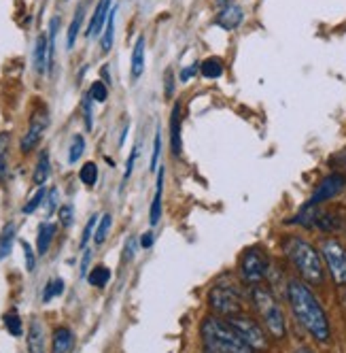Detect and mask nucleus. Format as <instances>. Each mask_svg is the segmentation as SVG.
I'll return each instance as SVG.
<instances>
[{
    "instance_id": "1",
    "label": "nucleus",
    "mask_w": 346,
    "mask_h": 353,
    "mask_svg": "<svg viewBox=\"0 0 346 353\" xmlns=\"http://www.w3.org/2000/svg\"><path fill=\"white\" fill-rule=\"evenodd\" d=\"M287 296H289V305L293 309V315L298 317V321L306 327L308 334L318 343H327L332 336L329 319H327L323 307H321V302L310 292V288L302 281H291L287 288Z\"/></svg>"
},
{
    "instance_id": "2",
    "label": "nucleus",
    "mask_w": 346,
    "mask_h": 353,
    "mask_svg": "<svg viewBox=\"0 0 346 353\" xmlns=\"http://www.w3.org/2000/svg\"><path fill=\"white\" fill-rule=\"evenodd\" d=\"M200 334L204 353H255L221 317H206L202 321Z\"/></svg>"
},
{
    "instance_id": "3",
    "label": "nucleus",
    "mask_w": 346,
    "mask_h": 353,
    "mask_svg": "<svg viewBox=\"0 0 346 353\" xmlns=\"http://www.w3.org/2000/svg\"><path fill=\"white\" fill-rule=\"evenodd\" d=\"M285 254L293 262V266L298 268L302 274V279L312 285H321L325 279L323 272V260H321L318 251L304 239L300 236H289L285 241Z\"/></svg>"
},
{
    "instance_id": "4",
    "label": "nucleus",
    "mask_w": 346,
    "mask_h": 353,
    "mask_svg": "<svg viewBox=\"0 0 346 353\" xmlns=\"http://www.w3.org/2000/svg\"><path fill=\"white\" fill-rule=\"evenodd\" d=\"M253 305L266 323L268 334L274 339H283L285 336V317H283L279 302L274 300V296H272V292L266 288H253Z\"/></svg>"
},
{
    "instance_id": "5",
    "label": "nucleus",
    "mask_w": 346,
    "mask_h": 353,
    "mask_svg": "<svg viewBox=\"0 0 346 353\" xmlns=\"http://www.w3.org/2000/svg\"><path fill=\"white\" fill-rule=\"evenodd\" d=\"M228 323L234 327V332L249 345L255 353L257 351H266L268 349V336H266V330L263 327L253 319V317H249V315H242V313H238V315H232L230 319H228Z\"/></svg>"
},
{
    "instance_id": "6",
    "label": "nucleus",
    "mask_w": 346,
    "mask_h": 353,
    "mask_svg": "<svg viewBox=\"0 0 346 353\" xmlns=\"http://www.w3.org/2000/svg\"><path fill=\"white\" fill-rule=\"evenodd\" d=\"M268 270V256L261 247H251L246 249L242 258H240V274H242V281L249 283V285H257Z\"/></svg>"
},
{
    "instance_id": "7",
    "label": "nucleus",
    "mask_w": 346,
    "mask_h": 353,
    "mask_svg": "<svg viewBox=\"0 0 346 353\" xmlns=\"http://www.w3.org/2000/svg\"><path fill=\"white\" fill-rule=\"evenodd\" d=\"M208 305L213 311H217L219 315H238L242 313V302H240V294L236 292V288L219 283L210 290L208 294Z\"/></svg>"
},
{
    "instance_id": "8",
    "label": "nucleus",
    "mask_w": 346,
    "mask_h": 353,
    "mask_svg": "<svg viewBox=\"0 0 346 353\" xmlns=\"http://www.w3.org/2000/svg\"><path fill=\"white\" fill-rule=\"evenodd\" d=\"M49 128V111L45 105L36 107L34 113L30 115V121H28V130L26 134H23L21 143H19V149H21V154H30V151L41 143V139L45 137Z\"/></svg>"
},
{
    "instance_id": "9",
    "label": "nucleus",
    "mask_w": 346,
    "mask_h": 353,
    "mask_svg": "<svg viewBox=\"0 0 346 353\" xmlns=\"http://www.w3.org/2000/svg\"><path fill=\"white\" fill-rule=\"evenodd\" d=\"M323 258L334 276V281L338 283V288H342L346 283V251H344V247L338 241H325Z\"/></svg>"
},
{
    "instance_id": "10",
    "label": "nucleus",
    "mask_w": 346,
    "mask_h": 353,
    "mask_svg": "<svg viewBox=\"0 0 346 353\" xmlns=\"http://www.w3.org/2000/svg\"><path fill=\"white\" fill-rule=\"evenodd\" d=\"M342 190H344V176H342V174H329V176H325V179L321 181V185L314 190V194H312V198H310V203H308V205H312V207L323 205V203H327V200L336 198Z\"/></svg>"
},
{
    "instance_id": "11",
    "label": "nucleus",
    "mask_w": 346,
    "mask_h": 353,
    "mask_svg": "<svg viewBox=\"0 0 346 353\" xmlns=\"http://www.w3.org/2000/svg\"><path fill=\"white\" fill-rule=\"evenodd\" d=\"M111 0H98V5H96V11L91 15V21H89V26H87V37H96V34H100L102 28H105V23H107V17L111 13Z\"/></svg>"
},
{
    "instance_id": "12",
    "label": "nucleus",
    "mask_w": 346,
    "mask_h": 353,
    "mask_svg": "<svg viewBox=\"0 0 346 353\" xmlns=\"http://www.w3.org/2000/svg\"><path fill=\"white\" fill-rule=\"evenodd\" d=\"M242 19H244V11L238 7V5H228V7H224L221 9V13H219V17H217V23L224 30H236L240 23H242Z\"/></svg>"
},
{
    "instance_id": "13",
    "label": "nucleus",
    "mask_w": 346,
    "mask_h": 353,
    "mask_svg": "<svg viewBox=\"0 0 346 353\" xmlns=\"http://www.w3.org/2000/svg\"><path fill=\"white\" fill-rule=\"evenodd\" d=\"M34 66L39 74L49 72V34H39L34 45Z\"/></svg>"
},
{
    "instance_id": "14",
    "label": "nucleus",
    "mask_w": 346,
    "mask_h": 353,
    "mask_svg": "<svg viewBox=\"0 0 346 353\" xmlns=\"http://www.w3.org/2000/svg\"><path fill=\"white\" fill-rule=\"evenodd\" d=\"M170 147L172 156H181V107L175 105L170 115Z\"/></svg>"
},
{
    "instance_id": "15",
    "label": "nucleus",
    "mask_w": 346,
    "mask_h": 353,
    "mask_svg": "<svg viewBox=\"0 0 346 353\" xmlns=\"http://www.w3.org/2000/svg\"><path fill=\"white\" fill-rule=\"evenodd\" d=\"M28 351L30 353H45V330L39 319H32L28 325Z\"/></svg>"
},
{
    "instance_id": "16",
    "label": "nucleus",
    "mask_w": 346,
    "mask_h": 353,
    "mask_svg": "<svg viewBox=\"0 0 346 353\" xmlns=\"http://www.w3.org/2000/svg\"><path fill=\"white\" fill-rule=\"evenodd\" d=\"M144 70V37H138L132 49V60H130V74L132 79L138 81Z\"/></svg>"
},
{
    "instance_id": "17",
    "label": "nucleus",
    "mask_w": 346,
    "mask_h": 353,
    "mask_svg": "<svg viewBox=\"0 0 346 353\" xmlns=\"http://www.w3.org/2000/svg\"><path fill=\"white\" fill-rule=\"evenodd\" d=\"M75 347V334L68 327H58L54 332V343H52V353H70Z\"/></svg>"
},
{
    "instance_id": "18",
    "label": "nucleus",
    "mask_w": 346,
    "mask_h": 353,
    "mask_svg": "<svg viewBox=\"0 0 346 353\" xmlns=\"http://www.w3.org/2000/svg\"><path fill=\"white\" fill-rule=\"evenodd\" d=\"M164 192V168L158 170V181H155V196H153V203H151V213H149V221L151 225H155L162 217V194Z\"/></svg>"
},
{
    "instance_id": "19",
    "label": "nucleus",
    "mask_w": 346,
    "mask_h": 353,
    "mask_svg": "<svg viewBox=\"0 0 346 353\" xmlns=\"http://www.w3.org/2000/svg\"><path fill=\"white\" fill-rule=\"evenodd\" d=\"M56 236V225L54 223H41L39 234H36V251L39 256H45L49 247H52V241Z\"/></svg>"
},
{
    "instance_id": "20",
    "label": "nucleus",
    "mask_w": 346,
    "mask_h": 353,
    "mask_svg": "<svg viewBox=\"0 0 346 353\" xmlns=\"http://www.w3.org/2000/svg\"><path fill=\"white\" fill-rule=\"evenodd\" d=\"M83 19H85V5H81L75 13V17H72L70 26H68V34H66V47L72 49L77 43V37H79V30L83 26Z\"/></svg>"
},
{
    "instance_id": "21",
    "label": "nucleus",
    "mask_w": 346,
    "mask_h": 353,
    "mask_svg": "<svg viewBox=\"0 0 346 353\" xmlns=\"http://www.w3.org/2000/svg\"><path fill=\"white\" fill-rule=\"evenodd\" d=\"M15 234H17L15 223L9 221L5 228H3V232H0V260H5L11 254L13 243H15Z\"/></svg>"
},
{
    "instance_id": "22",
    "label": "nucleus",
    "mask_w": 346,
    "mask_h": 353,
    "mask_svg": "<svg viewBox=\"0 0 346 353\" xmlns=\"http://www.w3.org/2000/svg\"><path fill=\"white\" fill-rule=\"evenodd\" d=\"M49 174H52V162H49V151H43L39 162H36V168H34V183L36 185H45V181L49 179Z\"/></svg>"
},
{
    "instance_id": "23",
    "label": "nucleus",
    "mask_w": 346,
    "mask_h": 353,
    "mask_svg": "<svg viewBox=\"0 0 346 353\" xmlns=\"http://www.w3.org/2000/svg\"><path fill=\"white\" fill-rule=\"evenodd\" d=\"M115 15H117V7L111 9V13H109V17H107V23H105L102 43H100V47H102V52H105V54L113 49V39H115Z\"/></svg>"
},
{
    "instance_id": "24",
    "label": "nucleus",
    "mask_w": 346,
    "mask_h": 353,
    "mask_svg": "<svg viewBox=\"0 0 346 353\" xmlns=\"http://www.w3.org/2000/svg\"><path fill=\"white\" fill-rule=\"evenodd\" d=\"M111 223H113V217L111 213L102 215L100 219H98V225H96V232H94V243L96 245H102L109 236V230H111Z\"/></svg>"
},
{
    "instance_id": "25",
    "label": "nucleus",
    "mask_w": 346,
    "mask_h": 353,
    "mask_svg": "<svg viewBox=\"0 0 346 353\" xmlns=\"http://www.w3.org/2000/svg\"><path fill=\"white\" fill-rule=\"evenodd\" d=\"M200 72L206 79H219L224 74V64H221L217 58H208L200 64Z\"/></svg>"
},
{
    "instance_id": "26",
    "label": "nucleus",
    "mask_w": 346,
    "mask_h": 353,
    "mask_svg": "<svg viewBox=\"0 0 346 353\" xmlns=\"http://www.w3.org/2000/svg\"><path fill=\"white\" fill-rule=\"evenodd\" d=\"M83 151H85V139L83 134H75L70 141V149H68V162L70 164H77L83 156Z\"/></svg>"
},
{
    "instance_id": "27",
    "label": "nucleus",
    "mask_w": 346,
    "mask_h": 353,
    "mask_svg": "<svg viewBox=\"0 0 346 353\" xmlns=\"http://www.w3.org/2000/svg\"><path fill=\"white\" fill-rule=\"evenodd\" d=\"M89 283L94 285V288H105L107 283H109V279H111V270L107 268V266H96L91 272H89Z\"/></svg>"
},
{
    "instance_id": "28",
    "label": "nucleus",
    "mask_w": 346,
    "mask_h": 353,
    "mask_svg": "<svg viewBox=\"0 0 346 353\" xmlns=\"http://www.w3.org/2000/svg\"><path fill=\"white\" fill-rule=\"evenodd\" d=\"M79 179L83 181V185L94 188L98 183V166L94 162H85L79 170Z\"/></svg>"
},
{
    "instance_id": "29",
    "label": "nucleus",
    "mask_w": 346,
    "mask_h": 353,
    "mask_svg": "<svg viewBox=\"0 0 346 353\" xmlns=\"http://www.w3.org/2000/svg\"><path fill=\"white\" fill-rule=\"evenodd\" d=\"M62 292H64V281L60 279V276H56V279H49L45 290H43V302H52Z\"/></svg>"
},
{
    "instance_id": "30",
    "label": "nucleus",
    "mask_w": 346,
    "mask_h": 353,
    "mask_svg": "<svg viewBox=\"0 0 346 353\" xmlns=\"http://www.w3.org/2000/svg\"><path fill=\"white\" fill-rule=\"evenodd\" d=\"M45 198H47V190H45V185H41V190H36V192H34V196L28 200L26 205H23L21 213H23V215H32V213L41 207V203H43Z\"/></svg>"
},
{
    "instance_id": "31",
    "label": "nucleus",
    "mask_w": 346,
    "mask_h": 353,
    "mask_svg": "<svg viewBox=\"0 0 346 353\" xmlns=\"http://www.w3.org/2000/svg\"><path fill=\"white\" fill-rule=\"evenodd\" d=\"M9 143H11V134H9V132H0V176H3L5 170H7Z\"/></svg>"
},
{
    "instance_id": "32",
    "label": "nucleus",
    "mask_w": 346,
    "mask_h": 353,
    "mask_svg": "<svg viewBox=\"0 0 346 353\" xmlns=\"http://www.w3.org/2000/svg\"><path fill=\"white\" fill-rule=\"evenodd\" d=\"M89 96L94 103H105L109 98V85L105 81H94L91 88H89Z\"/></svg>"
},
{
    "instance_id": "33",
    "label": "nucleus",
    "mask_w": 346,
    "mask_h": 353,
    "mask_svg": "<svg viewBox=\"0 0 346 353\" xmlns=\"http://www.w3.org/2000/svg\"><path fill=\"white\" fill-rule=\"evenodd\" d=\"M5 325H7V330L13 334V336H19L21 334V319L17 315V311H9L5 315Z\"/></svg>"
},
{
    "instance_id": "34",
    "label": "nucleus",
    "mask_w": 346,
    "mask_h": 353,
    "mask_svg": "<svg viewBox=\"0 0 346 353\" xmlns=\"http://www.w3.org/2000/svg\"><path fill=\"white\" fill-rule=\"evenodd\" d=\"M91 96L87 94L85 98H83V117H85V128L87 130H91L94 128V113H91Z\"/></svg>"
},
{
    "instance_id": "35",
    "label": "nucleus",
    "mask_w": 346,
    "mask_h": 353,
    "mask_svg": "<svg viewBox=\"0 0 346 353\" xmlns=\"http://www.w3.org/2000/svg\"><path fill=\"white\" fill-rule=\"evenodd\" d=\"M21 249H23V258H26V270L32 272L36 268V256H34V251H32V247L28 243H23Z\"/></svg>"
},
{
    "instance_id": "36",
    "label": "nucleus",
    "mask_w": 346,
    "mask_h": 353,
    "mask_svg": "<svg viewBox=\"0 0 346 353\" xmlns=\"http://www.w3.org/2000/svg\"><path fill=\"white\" fill-rule=\"evenodd\" d=\"M98 215H91L89 219H87V223H85V228H83V236H81V247H85L87 245V241H89V236H91V232L96 230V225H98Z\"/></svg>"
},
{
    "instance_id": "37",
    "label": "nucleus",
    "mask_w": 346,
    "mask_h": 353,
    "mask_svg": "<svg viewBox=\"0 0 346 353\" xmlns=\"http://www.w3.org/2000/svg\"><path fill=\"white\" fill-rule=\"evenodd\" d=\"M160 154H162V134H160V130H158V132H155V141H153V156H151V170H158Z\"/></svg>"
},
{
    "instance_id": "38",
    "label": "nucleus",
    "mask_w": 346,
    "mask_h": 353,
    "mask_svg": "<svg viewBox=\"0 0 346 353\" xmlns=\"http://www.w3.org/2000/svg\"><path fill=\"white\" fill-rule=\"evenodd\" d=\"M72 219H75V211H72L70 205H64L60 209V223L64 225V228H68V225H72Z\"/></svg>"
},
{
    "instance_id": "39",
    "label": "nucleus",
    "mask_w": 346,
    "mask_h": 353,
    "mask_svg": "<svg viewBox=\"0 0 346 353\" xmlns=\"http://www.w3.org/2000/svg\"><path fill=\"white\" fill-rule=\"evenodd\" d=\"M136 156H138V147L132 149V154L128 158V164H126V172H123V183H128V179L132 176V170H134V162H136Z\"/></svg>"
},
{
    "instance_id": "40",
    "label": "nucleus",
    "mask_w": 346,
    "mask_h": 353,
    "mask_svg": "<svg viewBox=\"0 0 346 353\" xmlns=\"http://www.w3.org/2000/svg\"><path fill=\"white\" fill-rule=\"evenodd\" d=\"M164 92H166L168 98H172V94H175V77H172V70L170 68L164 74Z\"/></svg>"
},
{
    "instance_id": "41",
    "label": "nucleus",
    "mask_w": 346,
    "mask_h": 353,
    "mask_svg": "<svg viewBox=\"0 0 346 353\" xmlns=\"http://www.w3.org/2000/svg\"><path fill=\"white\" fill-rule=\"evenodd\" d=\"M49 196V203H47V213H54L56 211V205H58V190H52L47 194Z\"/></svg>"
},
{
    "instance_id": "42",
    "label": "nucleus",
    "mask_w": 346,
    "mask_h": 353,
    "mask_svg": "<svg viewBox=\"0 0 346 353\" xmlns=\"http://www.w3.org/2000/svg\"><path fill=\"white\" fill-rule=\"evenodd\" d=\"M197 70H200V66H197V62H195V64H191L189 68L181 70V81H189V79L193 77V72H197Z\"/></svg>"
},
{
    "instance_id": "43",
    "label": "nucleus",
    "mask_w": 346,
    "mask_h": 353,
    "mask_svg": "<svg viewBox=\"0 0 346 353\" xmlns=\"http://www.w3.org/2000/svg\"><path fill=\"white\" fill-rule=\"evenodd\" d=\"M140 247L142 249H151L153 247V232H144L140 236Z\"/></svg>"
},
{
    "instance_id": "44",
    "label": "nucleus",
    "mask_w": 346,
    "mask_h": 353,
    "mask_svg": "<svg viewBox=\"0 0 346 353\" xmlns=\"http://www.w3.org/2000/svg\"><path fill=\"white\" fill-rule=\"evenodd\" d=\"M89 262H91V251H89V249H85V254H83V260H81V274H87Z\"/></svg>"
},
{
    "instance_id": "45",
    "label": "nucleus",
    "mask_w": 346,
    "mask_h": 353,
    "mask_svg": "<svg viewBox=\"0 0 346 353\" xmlns=\"http://www.w3.org/2000/svg\"><path fill=\"white\" fill-rule=\"evenodd\" d=\"M134 245H136L134 239H130V241L126 243V251H123V256H126V260H132V258H134V249H136Z\"/></svg>"
},
{
    "instance_id": "46",
    "label": "nucleus",
    "mask_w": 346,
    "mask_h": 353,
    "mask_svg": "<svg viewBox=\"0 0 346 353\" xmlns=\"http://www.w3.org/2000/svg\"><path fill=\"white\" fill-rule=\"evenodd\" d=\"M102 79H105V83H111V77H109V68H107V66L102 68Z\"/></svg>"
},
{
    "instance_id": "47",
    "label": "nucleus",
    "mask_w": 346,
    "mask_h": 353,
    "mask_svg": "<svg viewBox=\"0 0 346 353\" xmlns=\"http://www.w3.org/2000/svg\"><path fill=\"white\" fill-rule=\"evenodd\" d=\"M293 353H312V351H310L308 347H298V349H295Z\"/></svg>"
},
{
    "instance_id": "48",
    "label": "nucleus",
    "mask_w": 346,
    "mask_h": 353,
    "mask_svg": "<svg viewBox=\"0 0 346 353\" xmlns=\"http://www.w3.org/2000/svg\"><path fill=\"white\" fill-rule=\"evenodd\" d=\"M217 5L219 7H228V5H232V0H217Z\"/></svg>"
}]
</instances>
